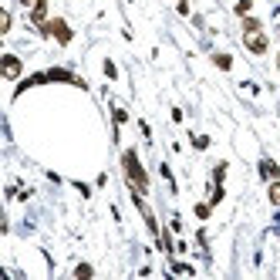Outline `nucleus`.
I'll use <instances>...</instances> for the list:
<instances>
[{"instance_id": "nucleus-10", "label": "nucleus", "mask_w": 280, "mask_h": 280, "mask_svg": "<svg viewBox=\"0 0 280 280\" xmlns=\"http://www.w3.org/2000/svg\"><path fill=\"white\" fill-rule=\"evenodd\" d=\"M7 31H11V14L4 11L0 14V34H7Z\"/></svg>"}, {"instance_id": "nucleus-9", "label": "nucleus", "mask_w": 280, "mask_h": 280, "mask_svg": "<svg viewBox=\"0 0 280 280\" xmlns=\"http://www.w3.org/2000/svg\"><path fill=\"white\" fill-rule=\"evenodd\" d=\"M250 7H253V0H240V4H236V14H240V17H247Z\"/></svg>"}, {"instance_id": "nucleus-13", "label": "nucleus", "mask_w": 280, "mask_h": 280, "mask_svg": "<svg viewBox=\"0 0 280 280\" xmlns=\"http://www.w3.org/2000/svg\"><path fill=\"white\" fill-rule=\"evenodd\" d=\"M24 7H34V4H41V0H21Z\"/></svg>"}, {"instance_id": "nucleus-1", "label": "nucleus", "mask_w": 280, "mask_h": 280, "mask_svg": "<svg viewBox=\"0 0 280 280\" xmlns=\"http://www.w3.org/2000/svg\"><path fill=\"white\" fill-rule=\"evenodd\" d=\"M122 162H125V176H128V182H132V189L146 192L149 189V176H146V169H142V162H138V156L128 149V152L122 156Z\"/></svg>"}, {"instance_id": "nucleus-14", "label": "nucleus", "mask_w": 280, "mask_h": 280, "mask_svg": "<svg viewBox=\"0 0 280 280\" xmlns=\"http://www.w3.org/2000/svg\"><path fill=\"white\" fill-rule=\"evenodd\" d=\"M277 67H280V57H277Z\"/></svg>"}, {"instance_id": "nucleus-6", "label": "nucleus", "mask_w": 280, "mask_h": 280, "mask_svg": "<svg viewBox=\"0 0 280 280\" xmlns=\"http://www.w3.org/2000/svg\"><path fill=\"white\" fill-rule=\"evenodd\" d=\"M44 17H47V0H41V4H34V7H31V21L44 27V24H47Z\"/></svg>"}, {"instance_id": "nucleus-7", "label": "nucleus", "mask_w": 280, "mask_h": 280, "mask_svg": "<svg viewBox=\"0 0 280 280\" xmlns=\"http://www.w3.org/2000/svg\"><path fill=\"white\" fill-rule=\"evenodd\" d=\"M213 61H216V67H223V71H230V67H233V57H230V54H216Z\"/></svg>"}, {"instance_id": "nucleus-12", "label": "nucleus", "mask_w": 280, "mask_h": 280, "mask_svg": "<svg viewBox=\"0 0 280 280\" xmlns=\"http://www.w3.org/2000/svg\"><path fill=\"white\" fill-rule=\"evenodd\" d=\"M243 31H260V21H253V17H247V21H243Z\"/></svg>"}, {"instance_id": "nucleus-5", "label": "nucleus", "mask_w": 280, "mask_h": 280, "mask_svg": "<svg viewBox=\"0 0 280 280\" xmlns=\"http://www.w3.org/2000/svg\"><path fill=\"white\" fill-rule=\"evenodd\" d=\"M260 172H263V179H280V166L273 159H263V162H260Z\"/></svg>"}, {"instance_id": "nucleus-11", "label": "nucleus", "mask_w": 280, "mask_h": 280, "mask_svg": "<svg viewBox=\"0 0 280 280\" xmlns=\"http://www.w3.org/2000/svg\"><path fill=\"white\" fill-rule=\"evenodd\" d=\"M91 273H95V270H91L88 263H78V270H75V277H91Z\"/></svg>"}, {"instance_id": "nucleus-8", "label": "nucleus", "mask_w": 280, "mask_h": 280, "mask_svg": "<svg viewBox=\"0 0 280 280\" xmlns=\"http://www.w3.org/2000/svg\"><path fill=\"white\" fill-rule=\"evenodd\" d=\"M270 202L280 206V179H273V186H270Z\"/></svg>"}, {"instance_id": "nucleus-2", "label": "nucleus", "mask_w": 280, "mask_h": 280, "mask_svg": "<svg viewBox=\"0 0 280 280\" xmlns=\"http://www.w3.org/2000/svg\"><path fill=\"white\" fill-rule=\"evenodd\" d=\"M44 34H51V37H57V44H67L71 41V27H67L61 17H54V21L44 24Z\"/></svg>"}, {"instance_id": "nucleus-3", "label": "nucleus", "mask_w": 280, "mask_h": 280, "mask_svg": "<svg viewBox=\"0 0 280 280\" xmlns=\"http://www.w3.org/2000/svg\"><path fill=\"white\" fill-rule=\"evenodd\" d=\"M243 44L253 51V54H267V37H263V31H247L243 34Z\"/></svg>"}, {"instance_id": "nucleus-4", "label": "nucleus", "mask_w": 280, "mask_h": 280, "mask_svg": "<svg viewBox=\"0 0 280 280\" xmlns=\"http://www.w3.org/2000/svg\"><path fill=\"white\" fill-rule=\"evenodd\" d=\"M17 75H21V61L14 54H7L4 57V78H17Z\"/></svg>"}]
</instances>
